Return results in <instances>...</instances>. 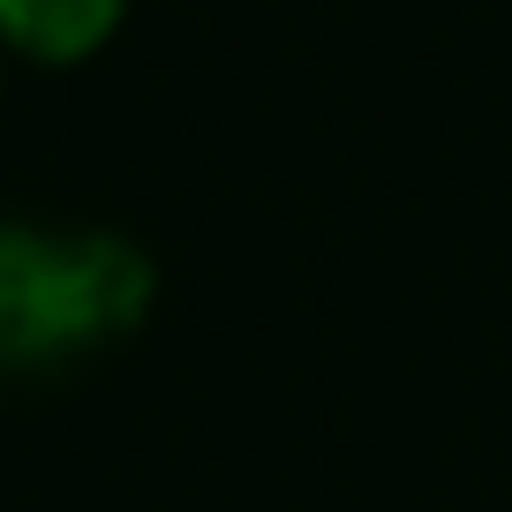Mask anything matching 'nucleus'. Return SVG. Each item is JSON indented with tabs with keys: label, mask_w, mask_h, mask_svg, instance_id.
<instances>
[{
	"label": "nucleus",
	"mask_w": 512,
	"mask_h": 512,
	"mask_svg": "<svg viewBox=\"0 0 512 512\" xmlns=\"http://www.w3.org/2000/svg\"><path fill=\"white\" fill-rule=\"evenodd\" d=\"M159 302V264L113 226L0 219V377H46L121 347Z\"/></svg>",
	"instance_id": "nucleus-1"
},
{
	"label": "nucleus",
	"mask_w": 512,
	"mask_h": 512,
	"mask_svg": "<svg viewBox=\"0 0 512 512\" xmlns=\"http://www.w3.org/2000/svg\"><path fill=\"white\" fill-rule=\"evenodd\" d=\"M128 0H0V46L23 68H83L121 38Z\"/></svg>",
	"instance_id": "nucleus-2"
},
{
	"label": "nucleus",
	"mask_w": 512,
	"mask_h": 512,
	"mask_svg": "<svg viewBox=\"0 0 512 512\" xmlns=\"http://www.w3.org/2000/svg\"><path fill=\"white\" fill-rule=\"evenodd\" d=\"M8 68H16V61H8V46H0V98H8Z\"/></svg>",
	"instance_id": "nucleus-3"
}]
</instances>
